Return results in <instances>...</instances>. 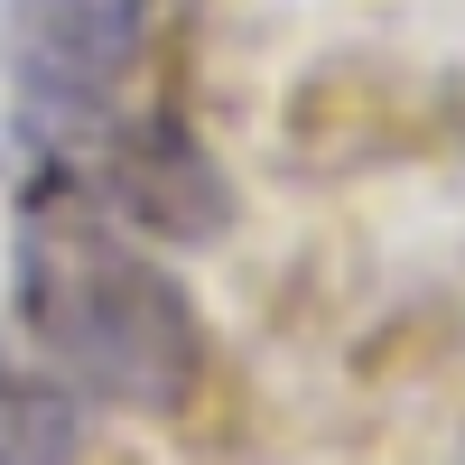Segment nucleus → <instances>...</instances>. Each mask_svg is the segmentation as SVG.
Wrapping results in <instances>:
<instances>
[{
	"mask_svg": "<svg viewBox=\"0 0 465 465\" xmlns=\"http://www.w3.org/2000/svg\"><path fill=\"white\" fill-rule=\"evenodd\" d=\"M140 47H149V0H19V37H10L19 131L47 159L94 140L122 112Z\"/></svg>",
	"mask_w": 465,
	"mask_h": 465,
	"instance_id": "obj_2",
	"label": "nucleus"
},
{
	"mask_svg": "<svg viewBox=\"0 0 465 465\" xmlns=\"http://www.w3.org/2000/svg\"><path fill=\"white\" fill-rule=\"evenodd\" d=\"M10 298L47 372H65L84 401L177 419V410H196L214 372V335L186 298V280L159 270L140 242H122L74 186H56V168L28 186Z\"/></svg>",
	"mask_w": 465,
	"mask_h": 465,
	"instance_id": "obj_1",
	"label": "nucleus"
},
{
	"mask_svg": "<svg viewBox=\"0 0 465 465\" xmlns=\"http://www.w3.org/2000/svg\"><path fill=\"white\" fill-rule=\"evenodd\" d=\"M84 438H94V419L65 372H28L0 354V465H74Z\"/></svg>",
	"mask_w": 465,
	"mask_h": 465,
	"instance_id": "obj_4",
	"label": "nucleus"
},
{
	"mask_svg": "<svg viewBox=\"0 0 465 465\" xmlns=\"http://www.w3.org/2000/svg\"><path fill=\"white\" fill-rule=\"evenodd\" d=\"M94 196L112 223L149 232V242H223L232 232V177L214 168V149L186 131V112H140V122H103Z\"/></svg>",
	"mask_w": 465,
	"mask_h": 465,
	"instance_id": "obj_3",
	"label": "nucleus"
}]
</instances>
